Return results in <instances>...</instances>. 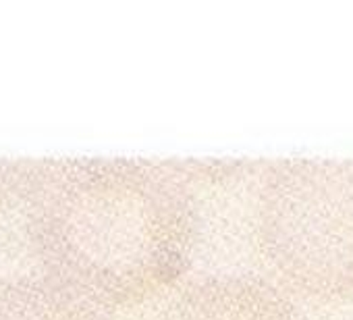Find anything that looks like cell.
Segmentation results:
<instances>
[{"label":"cell","instance_id":"5","mask_svg":"<svg viewBox=\"0 0 353 320\" xmlns=\"http://www.w3.org/2000/svg\"><path fill=\"white\" fill-rule=\"evenodd\" d=\"M38 165V158L0 156V210L21 204Z\"/></svg>","mask_w":353,"mask_h":320},{"label":"cell","instance_id":"2","mask_svg":"<svg viewBox=\"0 0 353 320\" xmlns=\"http://www.w3.org/2000/svg\"><path fill=\"white\" fill-rule=\"evenodd\" d=\"M252 237L268 281L285 293L353 299V158L274 160L256 192Z\"/></svg>","mask_w":353,"mask_h":320},{"label":"cell","instance_id":"3","mask_svg":"<svg viewBox=\"0 0 353 320\" xmlns=\"http://www.w3.org/2000/svg\"><path fill=\"white\" fill-rule=\"evenodd\" d=\"M156 320H301L289 293L262 277L212 274L176 289Z\"/></svg>","mask_w":353,"mask_h":320},{"label":"cell","instance_id":"1","mask_svg":"<svg viewBox=\"0 0 353 320\" xmlns=\"http://www.w3.org/2000/svg\"><path fill=\"white\" fill-rule=\"evenodd\" d=\"M192 186L172 160L38 158L21 204L42 274L108 310L158 295L198 239Z\"/></svg>","mask_w":353,"mask_h":320},{"label":"cell","instance_id":"4","mask_svg":"<svg viewBox=\"0 0 353 320\" xmlns=\"http://www.w3.org/2000/svg\"><path fill=\"white\" fill-rule=\"evenodd\" d=\"M0 320H117L112 310L59 285L46 274L0 279Z\"/></svg>","mask_w":353,"mask_h":320}]
</instances>
